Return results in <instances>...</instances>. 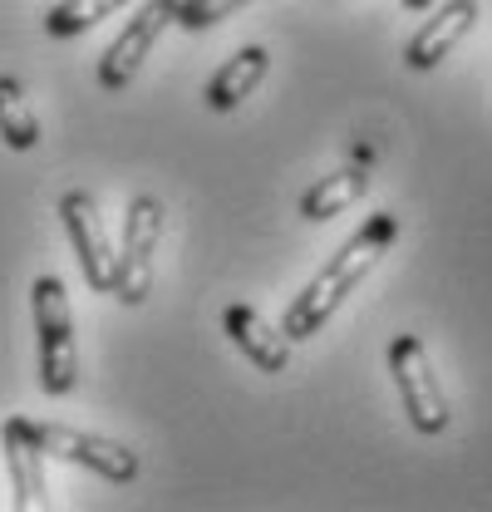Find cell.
Here are the masks:
<instances>
[{
    "label": "cell",
    "mask_w": 492,
    "mask_h": 512,
    "mask_svg": "<svg viewBox=\"0 0 492 512\" xmlns=\"http://www.w3.org/2000/svg\"><path fill=\"white\" fill-rule=\"evenodd\" d=\"M394 237H399V217H394V212H374L365 227H360L340 252L310 276V286L291 301V311H286V320H281V330H286L291 340H310L325 320L345 306V296H350L369 271L379 266V256L394 247Z\"/></svg>",
    "instance_id": "cell-1"
},
{
    "label": "cell",
    "mask_w": 492,
    "mask_h": 512,
    "mask_svg": "<svg viewBox=\"0 0 492 512\" xmlns=\"http://www.w3.org/2000/svg\"><path fill=\"white\" fill-rule=\"evenodd\" d=\"M35 335H40V384L45 394H69L79 384V345H74V311L60 276H40L30 291Z\"/></svg>",
    "instance_id": "cell-2"
},
{
    "label": "cell",
    "mask_w": 492,
    "mask_h": 512,
    "mask_svg": "<svg viewBox=\"0 0 492 512\" xmlns=\"http://www.w3.org/2000/svg\"><path fill=\"white\" fill-rule=\"evenodd\" d=\"M389 375H394V389L404 399V414L419 434H443L448 429V394L433 375V360L424 350L419 335H394L389 340Z\"/></svg>",
    "instance_id": "cell-3"
},
{
    "label": "cell",
    "mask_w": 492,
    "mask_h": 512,
    "mask_svg": "<svg viewBox=\"0 0 492 512\" xmlns=\"http://www.w3.org/2000/svg\"><path fill=\"white\" fill-rule=\"evenodd\" d=\"M163 242V202L158 197H133L123 217V247L114 261V296L123 306H143L153 291V256Z\"/></svg>",
    "instance_id": "cell-4"
},
{
    "label": "cell",
    "mask_w": 492,
    "mask_h": 512,
    "mask_svg": "<svg viewBox=\"0 0 492 512\" xmlns=\"http://www.w3.org/2000/svg\"><path fill=\"white\" fill-rule=\"evenodd\" d=\"M168 25H178V0H143L138 15L123 25V35L104 50V60H99V89H104V94L128 89L133 74L153 55V45H158V35H163Z\"/></svg>",
    "instance_id": "cell-5"
},
{
    "label": "cell",
    "mask_w": 492,
    "mask_h": 512,
    "mask_svg": "<svg viewBox=\"0 0 492 512\" xmlns=\"http://www.w3.org/2000/svg\"><path fill=\"white\" fill-rule=\"evenodd\" d=\"M30 434L45 448V458L79 463V468H89L109 483H133L138 478V453L123 448L119 439H99V434H84V429H69V424H40V419H30Z\"/></svg>",
    "instance_id": "cell-6"
},
{
    "label": "cell",
    "mask_w": 492,
    "mask_h": 512,
    "mask_svg": "<svg viewBox=\"0 0 492 512\" xmlns=\"http://www.w3.org/2000/svg\"><path fill=\"white\" fill-rule=\"evenodd\" d=\"M60 222L74 242V256L84 266V281L99 291V296H114V247H109V232H104V217H99V202L89 192H64L60 197Z\"/></svg>",
    "instance_id": "cell-7"
},
{
    "label": "cell",
    "mask_w": 492,
    "mask_h": 512,
    "mask_svg": "<svg viewBox=\"0 0 492 512\" xmlns=\"http://www.w3.org/2000/svg\"><path fill=\"white\" fill-rule=\"evenodd\" d=\"M0 444H5V468L15 483V512H40L50 508V478H45V448L35 444L30 419L10 414L0 424Z\"/></svg>",
    "instance_id": "cell-8"
},
{
    "label": "cell",
    "mask_w": 492,
    "mask_h": 512,
    "mask_svg": "<svg viewBox=\"0 0 492 512\" xmlns=\"http://www.w3.org/2000/svg\"><path fill=\"white\" fill-rule=\"evenodd\" d=\"M222 330L232 335V345L242 350L261 375H281V370L291 365V335L276 330L261 311H251V306H242V301L222 311Z\"/></svg>",
    "instance_id": "cell-9"
},
{
    "label": "cell",
    "mask_w": 492,
    "mask_h": 512,
    "mask_svg": "<svg viewBox=\"0 0 492 512\" xmlns=\"http://www.w3.org/2000/svg\"><path fill=\"white\" fill-rule=\"evenodd\" d=\"M473 20H478V0H448V5H438L429 20L419 25V35L409 40V50H404V64L409 69H433V64L443 60L468 30H473Z\"/></svg>",
    "instance_id": "cell-10"
},
{
    "label": "cell",
    "mask_w": 492,
    "mask_h": 512,
    "mask_svg": "<svg viewBox=\"0 0 492 512\" xmlns=\"http://www.w3.org/2000/svg\"><path fill=\"white\" fill-rule=\"evenodd\" d=\"M266 69H271V55H266L261 45H246V50H237L232 60H227L217 74H212V79H207V94H202V99H207V109H212V114H232L246 94H251V89L266 79Z\"/></svg>",
    "instance_id": "cell-11"
},
{
    "label": "cell",
    "mask_w": 492,
    "mask_h": 512,
    "mask_svg": "<svg viewBox=\"0 0 492 512\" xmlns=\"http://www.w3.org/2000/svg\"><path fill=\"white\" fill-rule=\"evenodd\" d=\"M369 192V173L365 163H350V168H340V173H330V178H320V183H310L306 197H301V217L306 222H325V217H340L350 202H360Z\"/></svg>",
    "instance_id": "cell-12"
},
{
    "label": "cell",
    "mask_w": 492,
    "mask_h": 512,
    "mask_svg": "<svg viewBox=\"0 0 492 512\" xmlns=\"http://www.w3.org/2000/svg\"><path fill=\"white\" fill-rule=\"evenodd\" d=\"M0 138L15 153H30L40 143V119L25 99V84L15 74H0Z\"/></svg>",
    "instance_id": "cell-13"
},
{
    "label": "cell",
    "mask_w": 492,
    "mask_h": 512,
    "mask_svg": "<svg viewBox=\"0 0 492 512\" xmlns=\"http://www.w3.org/2000/svg\"><path fill=\"white\" fill-rule=\"evenodd\" d=\"M128 0H60L50 15H45V35H55V40H74V35H84L89 25H99V20H109L114 10H123Z\"/></svg>",
    "instance_id": "cell-14"
},
{
    "label": "cell",
    "mask_w": 492,
    "mask_h": 512,
    "mask_svg": "<svg viewBox=\"0 0 492 512\" xmlns=\"http://www.w3.org/2000/svg\"><path fill=\"white\" fill-rule=\"evenodd\" d=\"M246 5H251V0H178V25H183L187 35H197V30L222 25L227 15H237Z\"/></svg>",
    "instance_id": "cell-15"
},
{
    "label": "cell",
    "mask_w": 492,
    "mask_h": 512,
    "mask_svg": "<svg viewBox=\"0 0 492 512\" xmlns=\"http://www.w3.org/2000/svg\"><path fill=\"white\" fill-rule=\"evenodd\" d=\"M404 5H409V10H429L433 0H404Z\"/></svg>",
    "instance_id": "cell-16"
}]
</instances>
